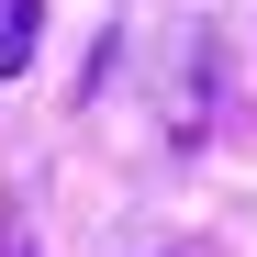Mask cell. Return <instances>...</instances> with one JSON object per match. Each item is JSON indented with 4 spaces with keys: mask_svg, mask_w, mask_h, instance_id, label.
Returning <instances> with one entry per match:
<instances>
[{
    "mask_svg": "<svg viewBox=\"0 0 257 257\" xmlns=\"http://www.w3.org/2000/svg\"><path fill=\"white\" fill-rule=\"evenodd\" d=\"M34 45H45V0H0V78L34 67Z\"/></svg>",
    "mask_w": 257,
    "mask_h": 257,
    "instance_id": "1",
    "label": "cell"
}]
</instances>
